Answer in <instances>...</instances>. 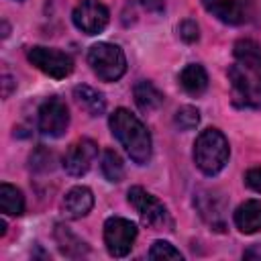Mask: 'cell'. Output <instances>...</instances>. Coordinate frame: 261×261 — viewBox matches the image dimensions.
<instances>
[{"mask_svg": "<svg viewBox=\"0 0 261 261\" xmlns=\"http://www.w3.org/2000/svg\"><path fill=\"white\" fill-rule=\"evenodd\" d=\"M100 169H102V173L108 181H120L124 177V163H122L120 155L114 149H106L102 153Z\"/></svg>", "mask_w": 261, "mask_h": 261, "instance_id": "obj_20", "label": "cell"}, {"mask_svg": "<svg viewBox=\"0 0 261 261\" xmlns=\"http://www.w3.org/2000/svg\"><path fill=\"white\" fill-rule=\"evenodd\" d=\"M55 241H57V247L59 251L65 255V257H82L88 253V245L86 241H82L77 234H73L67 226L63 224H57L55 228Z\"/></svg>", "mask_w": 261, "mask_h": 261, "instance_id": "obj_18", "label": "cell"}, {"mask_svg": "<svg viewBox=\"0 0 261 261\" xmlns=\"http://www.w3.org/2000/svg\"><path fill=\"white\" fill-rule=\"evenodd\" d=\"M179 86L190 96H200L208 88V73L200 63H190L179 71Z\"/></svg>", "mask_w": 261, "mask_h": 261, "instance_id": "obj_16", "label": "cell"}, {"mask_svg": "<svg viewBox=\"0 0 261 261\" xmlns=\"http://www.w3.org/2000/svg\"><path fill=\"white\" fill-rule=\"evenodd\" d=\"M149 259H184V255L171 245V243H167V241H155L153 245H151V249H149Z\"/></svg>", "mask_w": 261, "mask_h": 261, "instance_id": "obj_22", "label": "cell"}, {"mask_svg": "<svg viewBox=\"0 0 261 261\" xmlns=\"http://www.w3.org/2000/svg\"><path fill=\"white\" fill-rule=\"evenodd\" d=\"M202 6L224 24H241L245 20V12L237 0H202Z\"/></svg>", "mask_w": 261, "mask_h": 261, "instance_id": "obj_13", "label": "cell"}, {"mask_svg": "<svg viewBox=\"0 0 261 261\" xmlns=\"http://www.w3.org/2000/svg\"><path fill=\"white\" fill-rule=\"evenodd\" d=\"M4 232H6V222L0 220V234H4Z\"/></svg>", "mask_w": 261, "mask_h": 261, "instance_id": "obj_27", "label": "cell"}, {"mask_svg": "<svg viewBox=\"0 0 261 261\" xmlns=\"http://www.w3.org/2000/svg\"><path fill=\"white\" fill-rule=\"evenodd\" d=\"M173 122H175V126H177L179 130H192V128H196L198 122H200V112H198V108H194V106H181V108L175 112Z\"/></svg>", "mask_w": 261, "mask_h": 261, "instance_id": "obj_21", "label": "cell"}, {"mask_svg": "<svg viewBox=\"0 0 261 261\" xmlns=\"http://www.w3.org/2000/svg\"><path fill=\"white\" fill-rule=\"evenodd\" d=\"M0 210L8 216H20L24 212V196L10 184L0 186Z\"/></svg>", "mask_w": 261, "mask_h": 261, "instance_id": "obj_19", "label": "cell"}, {"mask_svg": "<svg viewBox=\"0 0 261 261\" xmlns=\"http://www.w3.org/2000/svg\"><path fill=\"white\" fill-rule=\"evenodd\" d=\"M126 196H128V204L137 210V214L145 226H149L153 230H163V228L171 230L173 222L169 218L165 204L159 198H155L141 186H133Z\"/></svg>", "mask_w": 261, "mask_h": 261, "instance_id": "obj_5", "label": "cell"}, {"mask_svg": "<svg viewBox=\"0 0 261 261\" xmlns=\"http://www.w3.org/2000/svg\"><path fill=\"white\" fill-rule=\"evenodd\" d=\"M230 155L226 137L218 128H206L194 143V163L204 175H216L224 169Z\"/></svg>", "mask_w": 261, "mask_h": 261, "instance_id": "obj_3", "label": "cell"}, {"mask_svg": "<svg viewBox=\"0 0 261 261\" xmlns=\"http://www.w3.org/2000/svg\"><path fill=\"white\" fill-rule=\"evenodd\" d=\"M94 206V194L90 188L86 186H75L71 188L65 196H63V202H61V210L67 218H82L86 216Z\"/></svg>", "mask_w": 261, "mask_h": 261, "instance_id": "obj_12", "label": "cell"}, {"mask_svg": "<svg viewBox=\"0 0 261 261\" xmlns=\"http://www.w3.org/2000/svg\"><path fill=\"white\" fill-rule=\"evenodd\" d=\"M179 37H181L186 43H196L198 37H200V29H198L196 20H192V18L181 20V24H179Z\"/></svg>", "mask_w": 261, "mask_h": 261, "instance_id": "obj_23", "label": "cell"}, {"mask_svg": "<svg viewBox=\"0 0 261 261\" xmlns=\"http://www.w3.org/2000/svg\"><path fill=\"white\" fill-rule=\"evenodd\" d=\"M73 98L80 104V108H84L90 116H100L106 110V100H104L102 92L94 90L92 86H86V84L75 86L73 88Z\"/></svg>", "mask_w": 261, "mask_h": 261, "instance_id": "obj_17", "label": "cell"}, {"mask_svg": "<svg viewBox=\"0 0 261 261\" xmlns=\"http://www.w3.org/2000/svg\"><path fill=\"white\" fill-rule=\"evenodd\" d=\"M71 20L75 29L86 35H98L106 29L110 20L108 8L100 0H80L71 12Z\"/></svg>", "mask_w": 261, "mask_h": 261, "instance_id": "obj_8", "label": "cell"}, {"mask_svg": "<svg viewBox=\"0 0 261 261\" xmlns=\"http://www.w3.org/2000/svg\"><path fill=\"white\" fill-rule=\"evenodd\" d=\"M88 65L102 82H116L126 71V57L114 43H96L88 51Z\"/></svg>", "mask_w": 261, "mask_h": 261, "instance_id": "obj_4", "label": "cell"}, {"mask_svg": "<svg viewBox=\"0 0 261 261\" xmlns=\"http://www.w3.org/2000/svg\"><path fill=\"white\" fill-rule=\"evenodd\" d=\"M27 59L45 75L53 80H63L73 71V61L67 53L53 49V47H43L35 45L27 51Z\"/></svg>", "mask_w": 261, "mask_h": 261, "instance_id": "obj_6", "label": "cell"}, {"mask_svg": "<svg viewBox=\"0 0 261 261\" xmlns=\"http://www.w3.org/2000/svg\"><path fill=\"white\" fill-rule=\"evenodd\" d=\"M245 184H247L251 190H255V192L261 194V165L251 167V169L245 173Z\"/></svg>", "mask_w": 261, "mask_h": 261, "instance_id": "obj_24", "label": "cell"}, {"mask_svg": "<svg viewBox=\"0 0 261 261\" xmlns=\"http://www.w3.org/2000/svg\"><path fill=\"white\" fill-rule=\"evenodd\" d=\"M133 98H135V104L139 106V110L145 112V114L159 110L161 104H163V94L151 82H147V80H141V82L135 84Z\"/></svg>", "mask_w": 261, "mask_h": 261, "instance_id": "obj_15", "label": "cell"}, {"mask_svg": "<svg viewBox=\"0 0 261 261\" xmlns=\"http://www.w3.org/2000/svg\"><path fill=\"white\" fill-rule=\"evenodd\" d=\"M137 239V224L122 216H110L104 222V245L112 257H124L130 253Z\"/></svg>", "mask_w": 261, "mask_h": 261, "instance_id": "obj_7", "label": "cell"}, {"mask_svg": "<svg viewBox=\"0 0 261 261\" xmlns=\"http://www.w3.org/2000/svg\"><path fill=\"white\" fill-rule=\"evenodd\" d=\"M37 124L45 137H53V139L61 137L69 126V112H67L65 102H61L59 98L45 100L39 108Z\"/></svg>", "mask_w": 261, "mask_h": 261, "instance_id": "obj_9", "label": "cell"}, {"mask_svg": "<svg viewBox=\"0 0 261 261\" xmlns=\"http://www.w3.org/2000/svg\"><path fill=\"white\" fill-rule=\"evenodd\" d=\"M234 63L228 67L232 100L243 108H261V47L255 41L234 43Z\"/></svg>", "mask_w": 261, "mask_h": 261, "instance_id": "obj_1", "label": "cell"}, {"mask_svg": "<svg viewBox=\"0 0 261 261\" xmlns=\"http://www.w3.org/2000/svg\"><path fill=\"white\" fill-rule=\"evenodd\" d=\"M139 2L149 10H161L163 8V0H139Z\"/></svg>", "mask_w": 261, "mask_h": 261, "instance_id": "obj_26", "label": "cell"}, {"mask_svg": "<svg viewBox=\"0 0 261 261\" xmlns=\"http://www.w3.org/2000/svg\"><path fill=\"white\" fill-rule=\"evenodd\" d=\"M234 224L241 232L253 234L261 230V202L247 200L234 210Z\"/></svg>", "mask_w": 261, "mask_h": 261, "instance_id": "obj_14", "label": "cell"}, {"mask_svg": "<svg viewBox=\"0 0 261 261\" xmlns=\"http://www.w3.org/2000/svg\"><path fill=\"white\" fill-rule=\"evenodd\" d=\"M96 157L98 145L92 139H77L69 145V149L63 155V169L73 177H82L84 173H88Z\"/></svg>", "mask_w": 261, "mask_h": 261, "instance_id": "obj_11", "label": "cell"}, {"mask_svg": "<svg viewBox=\"0 0 261 261\" xmlns=\"http://www.w3.org/2000/svg\"><path fill=\"white\" fill-rule=\"evenodd\" d=\"M194 204L204 218L208 226L214 230H224L226 228V200L222 198L220 192L216 190H198L194 194Z\"/></svg>", "mask_w": 261, "mask_h": 261, "instance_id": "obj_10", "label": "cell"}, {"mask_svg": "<svg viewBox=\"0 0 261 261\" xmlns=\"http://www.w3.org/2000/svg\"><path fill=\"white\" fill-rule=\"evenodd\" d=\"M14 86H16L14 77H12L8 71H4V73H2V96L8 98V96L12 94V88H14Z\"/></svg>", "mask_w": 261, "mask_h": 261, "instance_id": "obj_25", "label": "cell"}, {"mask_svg": "<svg viewBox=\"0 0 261 261\" xmlns=\"http://www.w3.org/2000/svg\"><path fill=\"white\" fill-rule=\"evenodd\" d=\"M108 124L112 135L118 139V143L124 147V151L135 163L145 165L151 159V135L139 116H135L126 108H116L110 114Z\"/></svg>", "mask_w": 261, "mask_h": 261, "instance_id": "obj_2", "label": "cell"}]
</instances>
